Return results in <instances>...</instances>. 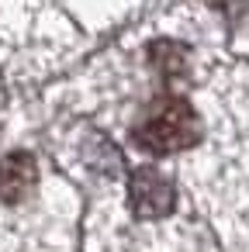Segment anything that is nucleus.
<instances>
[{
	"label": "nucleus",
	"mask_w": 249,
	"mask_h": 252,
	"mask_svg": "<svg viewBox=\"0 0 249 252\" xmlns=\"http://www.w3.org/2000/svg\"><path fill=\"white\" fill-rule=\"evenodd\" d=\"M187 83V80H183ZM204 121L194 100L180 90V83H159V94L142 104V111L132 121V145L145 156L166 159L194 149L201 142Z\"/></svg>",
	"instance_id": "nucleus-1"
},
{
	"label": "nucleus",
	"mask_w": 249,
	"mask_h": 252,
	"mask_svg": "<svg viewBox=\"0 0 249 252\" xmlns=\"http://www.w3.org/2000/svg\"><path fill=\"white\" fill-rule=\"evenodd\" d=\"M125 204L135 221H166L177 211V183L152 162L132 166L125 176Z\"/></svg>",
	"instance_id": "nucleus-2"
},
{
	"label": "nucleus",
	"mask_w": 249,
	"mask_h": 252,
	"mask_svg": "<svg viewBox=\"0 0 249 252\" xmlns=\"http://www.w3.org/2000/svg\"><path fill=\"white\" fill-rule=\"evenodd\" d=\"M42 190V166L28 149L0 152V211H21Z\"/></svg>",
	"instance_id": "nucleus-3"
}]
</instances>
